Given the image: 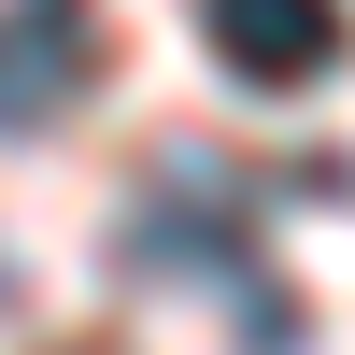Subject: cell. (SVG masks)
Returning a JSON list of instances; mask_svg holds the SVG:
<instances>
[{
	"label": "cell",
	"mask_w": 355,
	"mask_h": 355,
	"mask_svg": "<svg viewBox=\"0 0 355 355\" xmlns=\"http://www.w3.org/2000/svg\"><path fill=\"white\" fill-rule=\"evenodd\" d=\"M85 71H100V15L85 0H0V142L71 114Z\"/></svg>",
	"instance_id": "6da1fadb"
},
{
	"label": "cell",
	"mask_w": 355,
	"mask_h": 355,
	"mask_svg": "<svg viewBox=\"0 0 355 355\" xmlns=\"http://www.w3.org/2000/svg\"><path fill=\"white\" fill-rule=\"evenodd\" d=\"M199 43L227 57L242 85H313V71H341V0H199Z\"/></svg>",
	"instance_id": "7a4b0ae2"
}]
</instances>
